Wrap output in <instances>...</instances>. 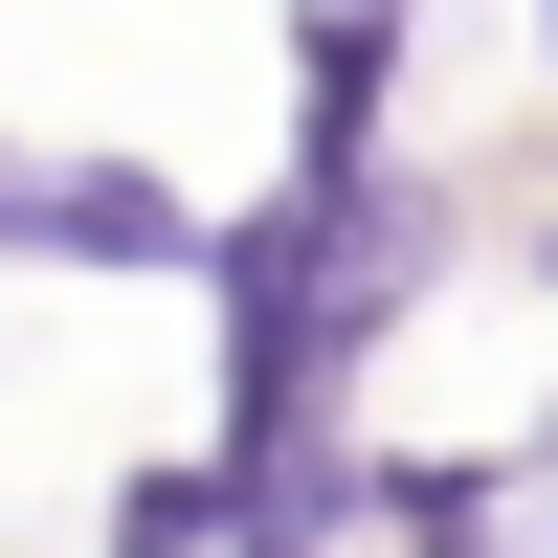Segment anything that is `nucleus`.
Instances as JSON below:
<instances>
[{
  "instance_id": "f257e3e1",
  "label": "nucleus",
  "mask_w": 558,
  "mask_h": 558,
  "mask_svg": "<svg viewBox=\"0 0 558 558\" xmlns=\"http://www.w3.org/2000/svg\"><path fill=\"white\" fill-rule=\"evenodd\" d=\"M447 268H470V179L425 134L268 157L202 223V447H357L380 425V357L447 313Z\"/></svg>"
},
{
  "instance_id": "f03ea898",
  "label": "nucleus",
  "mask_w": 558,
  "mask_h": 558,
  "mask_svg": "<svg viewBox=\"0 0 558 558\" xmlns=\"http://www.w3.org/2000/svg\"><path fill=\"white\" fill-rule=\"evenodd\" d=\"M202 179L134 157V134H0V268H68V291H202Z\"/></svg>"
},
{
  "instance_id": "7ed1b4c3",
  "label": "nucleus",
  "mask_w": 558,
  "mask_h": 558,
  "mask_svg": "<svg viewBox=\"0 0 558 558\" xmlns=\"http://www.w3.org/2000/svg\"><path fill=\"white\" fill-rule=\"evenodd\" d=\"M425 23L447 0H268V157H380V134H425Z\"/></svg>"
},
{
  "instance_id": "20e7f679",
  "label": "nucleus",
  "mask_w": 558,
  "mask_h": 558,
  "mask_svg": "<svg viewBox=\"0 0 558 558\" xmlns=\"http://www.w3.org/2000/svg\"><path fill=\"white\" fill-rule=\"evenodd\" d=\"M558 425H470V447H357V558H536Z\"/></svg>"
},
{
  "instance_id": "39448f33",
  "label": "nucleus",
  "mask_w": 558,
  "mask_h": 558,
  "mask_svg": "<svg viewBox=\"0 0 558 558\" xmlns=\"http://www.w3.org/2000/svg\"><path fill=\"white\" fill-rule=\"evenodd\" d=\"M89 558H223V470L202 447H134V470L89 492Z\"/></svg>"
},
{
  "instance_id": "423d86ee",
  "label": "nucleus",
  "mask_w": 558,
  "mask_h": 558,
  "mask_svg": "<svg viewBox=\"0 0 558 558\" xmlns=\"http://www.w3.org/2000/svg\"><path fill=\"white\" fill-rule=\"evenodd\" d=\"M514 291H536V313H558V202H536V223H514Z\"/></svg>"
}]
</instances>
